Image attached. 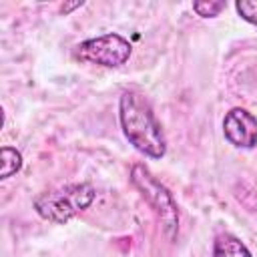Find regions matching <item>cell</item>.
Wrapping results in <instances>:
<instances>
[{
  "label": "cell",
  "mask_w": 257,
  "mask_h": 257,
  "mask_svg": "<svg viewBox=\"0 0 257 257\" xmlns=\"http://www.w3.org/2000/svg\"><path fill=\"white\" fill-rule=\"evenodd\" d=\"M131 183L141 191L143 199L151 205V209L159 217L165 235L169 239H175L179 233V209L171 191L145 165H133Z\"/></svg>",
  "instance_id": "3957f363"
},
{
  "label": "cell",
  "mask_w": 257,
  "mask_h": 257,
  "mask_svg": "<svg viewBox=\"0 0 257 257\" xmlns=\"http://www.w3.org/2000/svg\"><path fill=\"white\" fill-rule=\"evenodd\" d=\"M0 159H2V173H0V179L12 177V175L18 173L20 167H22V155H20V151H16L14 147H2Z\"/></svg>",
  "instance_id": "52a82bcc"
},
{
  "label": "cell",
  "mask_w": 257,
  "mask_h": 257,
  "mask_svg": "<svg viewBox=\"0 0 257 257\" xmlns=\"http://www.w3.org/2000/svg\"><path fill=\"white\" fill-rule=\"evenodd\" d=\"M225 8V2H195L193 10L203 18H213Z\"/></svg>",
  "instance_id": "9c48e42d"
},
{
  "label": "cell",
  "mask_w": 257,
  "mask_h": 257,
  "mask_svg": "<svg viewBox=\"0 0 257 257\" xmlns=\"http://www.w3.org/2000/svg\"><path fill=\"white\" fill-rule=\"evenodd\" d=\"M133 46L126 38H122L116 32H108V34H100L96 38H88L84 42H80L74 48V56L82 62H90V64H98L104 68H116L122 66L128 58H131Z\"/></svg>",
  "instance_id": "277c9868"
},
{
  "label": "cell",
  "mask_w": 257,
  "mask_h": 257,
  "mask_svg": "<svg viewBox=\"0 0 257 257\" xmlns=\"http://www.w3.org/2000/svg\"><path fill=\"white\" fill-rule=\"evenodd\" d=\"M78 6H82V2H74V4H68V6H62V12H70L72 8H78Z\"/></svg>",
  "instance_id": "30bf717a"
},
{
  "label": "cell",
  "mask_w": 257,
  "mask_h": 257,
  "mask_svg": "<svg viewBox=\"0 0 257 257\" xmlns=\"http://www.w3.org/2000/svg\"><path fill=\"white\" fill-rule=\"evenodd\" d=\"M213 257H253V255L239 237L231 233H221L215 237Z\"/></svg>",
  "instance_id": "8992f818"
},
{
  "label": "cell",
  "mask_w": 257,
  "mask_h": 257,
  "mask_svg": "<svg viewBox=\"0 0 257 257\" xmlns=\"http://www.w3.org/2000/svg\"><path fill=\"white\" fill-rule=\"evenodd\" d=\"M235 10L239 12V16L251 24L257 26V2L255 0H243L235 4Z\"/></svg>",
  "instance_id": "ba28073f"
},
{
  "label": "cell",
  "mask_w": 257,
  "mask_h": 257,
  "mask_svg": "<svg viewBox=\"0 0 257 257\" xmlns=\"http://www.w3.org/2000/svg\"><path fill=\"white\" fill-rule=\"evenodd\" d=\"M223 135L237 149L257 147V116L241 106L231 108L223 118Z\"/></svg>",
  "instance_id": "5b68a950"
},
{
  "label": "cell",
  "mask_w": 257,
  "mask_h": 257,
  "mask_svg": "<svg viewBox=\"0 0 257 257\" xmlns=\"http://www.w3.org/2000/svg\"><path fill=\"white\" fill-rule=\"evenodd\" d=\"M96 191L88 183L64 185L54 191H46L34 199L36 213L50 223H66L92 205Z\"/></svg>",
  "instance_id": "7a4b0ae2"
},
{
  "label": "cell",
  "mask_w": 257,
  "mask_h": 257,
  "mask_svg": "<svg viewBox=\"0 0 257 257\" xmlns=\"http://www.w3.org/2000/svg\"><path fill=\"white\" fill-rule=\"evenodd\" d=\"M118 118L128 143L151 159H161L167 153L163 126L157 120L149 100L133 90L122 92L118 100Z\"/></svg>",
  "instance_id": "6da1fadb"
}]
</instances>
